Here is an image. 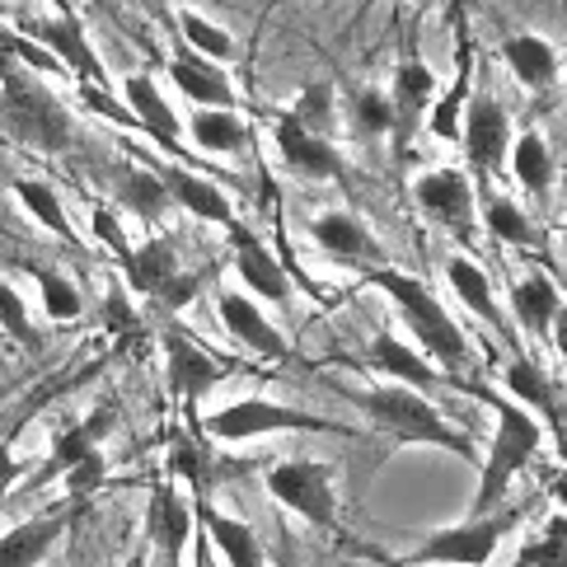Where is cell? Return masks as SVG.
Returning a JSON list of instances; mask_svg holds the SVG:
<instances>
[{"mask_svg":"<svg viewBox=\"0 0 567 567\" xmlns=\"http://www.w3.org/2000/svg\"><path fill=\"white\" fill-rule=\"evenodd\" d=\"M352 409L371 422L375 432H384L399 445H427V451H445L464 464H478L474 441L464 436L451 417H445L427 394L409 390V384H390V380H375V384H361V390H348Z\"/></svg>","mask_w":567,"mask_h":567,"instance_id":"obj_1","label":"cell"},{"mask_svg":"<svg viewBox=\"0 0 567 567\" xmlns=\"http://www.w3.org/2000/svg\"><path fill=\"white\" fill-rule=\"evenodd\" d=\"M375 281L390 291L403 323H409L413 338H417V348L427 352V361L445 380H460V375L474 371L470 338H464V329L451 319V310L427 291V281H417L413 272H399V268H375Z\"/></svg>","mask_w":567,"mask_h":567,"instance_id":"obj_2","label":"cell"},{"mask_svg":"<svg viewBox=\"0 0 567 567\" xmlns=\"http://www.w3.org/2000/svg\"><path fill=\"white\" fill-rule=\"evenodd\" d=\"M488 403H493L497 427H493L488 451L478 455V493H474L470 516L497 512L506 488H512V483L530 470V464L539 460V451H544V422L535 413H525L520 403H512V399H488Z\"/></svg>","mask_w":567,"mask_h":567,"instance_id":"obj_3","label":"cell"},{"mask_svg":"<svg viewBox=\"0 0 567 567\" xmlns=\"http://www.w3.org/2000/svg\"><path fill=\"white\" fill-rule=\"evenodd\" d=\"M0 113L6 127L33 151H71L75 141V117L71 109L56 99L43 75L24 71L10 56H0Z\"/></svg>","mask_w":567,"mask_h":567,"instance_id":"obj_4","label":"cell"},{"mask_svg":"<svg viewBox=\"0 0 567 567\" xmlns=\"http://www.w3.org/2000/svg\"><path fill=\"white\" fill-rule=\"evenodd\" d=\"M202 432L220 445H245V441H262V436H296V432H323V436H352L342 422L306 413L296 403H272V399H230L220 403L216 413H207L197 422Z\"/></svg>","mask_w":567,"mask_h":567,"instance_id":"obj_5","label":"cell"},{"mask_svg":"<svg viewBox=\"0 0 567 567\" xmlns=\"http://www.w3.org/2000/svg\"><path fill=\"white\" fill-rule=\"evenodd\" d=\"M520 506H497L488 516H464L455 525H441L427 539H417L403 567H488L502 549V539L520 530Z\"/></svg>","mask_w":567,"mask_h":567,"instance_id":"obj_6","label":"cell"},{"mask_svg":"<svg viewBox=\"0 0 567 567\" xmlns=\"http://www.w3.org/2000/svg\"><path fill=\"white\" fill-rule=\"evenodd\" d=\"M262 488L277 506H287L291 516L319 525V530H338V483H333V470L323 460H281L268 470Z\"/></svg>","mask_w":567,"mask_h":567,"instance_id":"obj_7","label":"cell"},{"mask_svg":"<svg viewBox=\"0 0 567 567\" xmlns=\"http://www.w3.org/2000/svg\"><path fill=\"white\" fill-rule=\"evenodd\" d=\"M159 348H165V380H169V394L184 403V413L193 422V403L202 394H212L220 375H226L230 367L220 361L216 352H207L202 342L188 333V329H178V323H169L165 333H159Z\"/></svg>","mask_w":567,"mask_h":567,"instance_id":"obj_8","label":"cell"},{"mask_svg":"<svg viewBox=\"0 0 567 567\" xmlns=\"http://www.w3.org/2000/svg\"><path fill=\"white\" fill-rule=\"evenodd\" d=\"M29 38H33V43H43V48L56 56V66L71 71L80 85L109 90V71H104V62H99V52H94V43H90V29L80 24V14H75V10L33 19V24H29Z\"/></svg>","mask_w":567,"mask_h":567,"instance_id":"obj_9","label":"cell"},{"mask_svg":"<svg viewBox=\"0 0 567 567\" xmlns=\"http://www.w3.org/2000/svg\"><path fill=\"white\" fill-rule=\"evenodd\" d=\"M197 535L193 506L174 483H155L146 502V554L159 558V567H184V554Z\"/></svg>","mask_w":567,"mask_h":567,"instance_id":"obj_10","label":"cell"},{"mask_svg":"<svg viewBox=\"0 0 567 567\" xmlns=\"http://www.w3.org/2000/svg\"><path fill=\"white\" fill-rule=\"evenodd\" d=\"M216 319L239 348L262 357V361H291V342L287 333L272 323V315L258 306L245 291H216Z\"/></svg>","mask_w":567,"mask_h":567,"instance_id":"obj_11","label":"cell"},{"mask_svg":"<svg viewBox=\"0 0 567 567\" xmlns=\"http://www.w3.org/2000/svg\"><path fill=\"white\" fill-rule=\"evenodd\" d=\"M413 197H417V207L427 216H436L445 230H460V235L474 230L478 202H474V184L464 169H422L413 178Z\"/></svg>","mask_w":567,"mask_h":567,"instance_id":"obj_12","label":"cell"},{"mask_svg":"<svg viewBox=\"0 0 567 567\" xmlns=\"http://www.w3.org/2000/svg\"><path fill=\"white\" fill-rule=\"evenodd\" d=\"M80 506H85V502H71V506H62V512L29 516V520L10 525V530L0 535V567H43L48 554L66 539V530L75 525Z\"/></svg>","mask_w":567,"mask_h":567,"instance_id":"obj_13","label":"cell"},{"mask_svg":"<svg viewBox=\"0 0 567 567\" xmlns=\"http://www.w3.org/2000/svg\"><path fill=\"white\" fill-rule=\"evenodd\" d=\"M272 136H277V151H281V159H287V169L300 174V178L323 184V178H342V169H348V159H342V151L333 146V141L310 132V127H300L291 113H277Z\"/></svg>","mask_w":567,"mask_h":567,"instance_id":"obj_14","label":"cell"},{"mask_svg":"<svg viewBox=\"0 0 567 567\" xmlns=\"http://www.w3.org/2000/svg\"><path fill=\"white\" fill-rule=\"evenodd\" d=\"M460 141H464V155H470L474 169H502V159L512 155V113H506L493 94H478L470 104V117L460 127Z\"/></svg>","mask_w":567,"mask_h":567,"instance_id":"obj_15","label":"cell"},{"mask_svg":"<svg viewBox=\"0 0 567 567\" xmlns=\"http://www.w3.org/2000/svg\"><path fill=\"white\" fill-rule=\"evenodd\" d=\"M230 245H235V272L245 281V291L258 300V306L287 310L291 306V277L277 262V254L262 245V239H254L249 230H230Z\"/></svg>","mask_w":567,"mask_h":567,"instance_id":"obj_16","label":"cell"},{"mask_svg":"<svg viewBox=\"0 0 567 567\" xmlns=\"http://www.w3.org/2000/svg\"><path fill=\"white\" fill-rule=\"evenodd\" d=\"M315 245L333 262H342V268H357V272L380 268V245L357 212H323L315 220Z\"/></svg>","mask_w":567,"mask_h":567,"instance_id":"obj_17","label":"cell"},{"mask_svg":"<svg viewBox=\"0 0 567 567\" xmlns=\"http://www.w3.org/2000/svg\"><path fill=\"white\" fill-rule=\"evenodd\" d=\"M169 80L178 85V94L193 99L197 109H235L239 94H235V80L226 75V66L197 56L193 48H184L174 38V56H169Z\"/></svg>","mask_w":567,"mask_h":567,"instance_id":"obj_18","label":"cell"},{"mask_svg":"<svg viewBox=\"0 0 567 567\" xmlns=\"http://www.w3.org/2000/svg\"><path fill=\"white\" fill-rule=\"evenodd\" d=\"M193 516H197V530L207 535L212 554L226 563V567H268V554H262V544H258V535H254L249 520L226 516L220 506L202 502V497H197V506H193Z\"/></svg>","mask_w":567,"mask_h":567,"instance_id":"obj_19","label":"cell"},{"mask_svg":"<svg viewBox=\"0 0 567 567\" xmlns=\"http://www.w3.org/2000/svg\"><path fill=\"white\" fill-rule=\"evenodd\" d=\"M155 178L165 184L174 207H184V212H193L202 220H216V226L235 230V207H230V197L216 188V178L197 174L188 165H155Z\"/></svg>","mask_w":567,"mask_h":567,"instance_id":"obj_20","label":"cell"},{"mask_svg":"<svg viewBox=\"0 0 567 567\" xmlns=\"http://www.w3.org/2000/svg\"><path fill=\"white\" fill-rule=\"evenodd\" d=\"M367 361H371V371H380V380L409 384V390H417V394L436 390V384H455V380H445L427 357L413 352L409 342L394 338V333H375V338H371V348H367Z\"/></svg>","mask_w":567,"mask_h":567,"instance_id":"obj_21","label":"cell"},{"mask_svg":"<svg viewBox=\"0 0 567 567\" xmlns=\"http://www.w3.org/2000/svg\"><path fill=\"white\" fill-rule=\"evenodd\" d=\"M127 117L151 141H159V146H178L184 141V123H178L174 104L165 99V90H159V80L151 71L127 75Z\"/></svg>","mask_w":567,"mask_h":567,"instance_id":"obj_22","label":"cell"},{"mask_svg":"<svg viewBox=\"0 0 567 567\" xmlns=\"http://www.w3.org/2000/svg\"><path fill=\"white\" fill-rule=\"evenodd\" d=\"M113 427H117V409H113V403H99L90 417H80L75 427H66L62 436L52 441V451H48V460H43V470H38V478L66 474L71 464H80V460L94 455V451H104V436H109Z\"/></svg>","mask_w":567,"mask_h":567,"instance_id":"obj_23","label":"cell"},{"mask_svg":"<svg viewBox=\"0 0 567 567\" xmlns=\"http://www.w3.org/2000/svg\"><path fill=\"white\" fill-rule=\"evenodd\" d=\"M558 310H563V291H558V281L549 272L530 268V272L516 277V287H512V315H516V323L530 338H549Z\"/></svg>","mask_w":567,"mask_h":567,"instance_id":"obj_24","label":"cell"},{"mask_svg":"<svg viewBox=\"0 0 567 567\" xmlns=\"http://www.w3.org/2000/svg\"><path fill=\"white\" fill-rule=\"evenodd\" d=\"M502 384H506V399L520 403L525 413H535L544 427H549V422L558 417V390H554L549 371H544L535 357L516 352V357H512V367L502 371Z\"/></svg>","mask_w":567,"mask_h":567,"instance_id":"obj_25","label":"cell"},{"mask_svg":"<svg viewBox=\"0 0 567 567\" xmlns=\"http://www.w3.org/2000/svg\"><path fill=\"white\" fill-rule=\"evenodd\" d=\"M502 62L512 66V75L520 80L525 90H549L558 80V48L549 43V38L539 33H512L502 38Z\"/></svg>","mask_w":567,"mask_h":567,"instance_id":"obj_26","label":"cell"},{"mask_svg":"<svg viewBox=\"0 0 567 567\" xmlns=\"http://www.w3.org/2000/svg\"><path fill=\"white\" fill-rule=\"evenodd\" d=\"M445 281H451V291L460 296V306H464V310L478 315L483 323H488V329L506 333V315H502L497 296H493V281H488V272H483L474 258H464V254L445 258Z\"/></svg>","mask_w":567,"mask_h":567,"instance_id":"obj_27","label":"cell"},{"mask_svg":"<svg viewBox=\"0 0 567 567\" xmlns=\"http://www.w3.org/2000/svg\"><path fill=\"white\" fill-rule=\"evenodd\" d=\"M123 272H127V281H132V291H141V296L155 300L178 272H184V262H178V249L169 245V239L151 235L146 245H132V254L123 258Z\"/></svg>","mask_w":567,"mask_h":567,"instance_id":"obj_28","label":"cell"},{"mask_svg":"<svg viewBox=\"0 0 567 567\" xmlns=\"http://www.w3.org/2000/svg\"><path fill=\"white\" fill-rule=\"evenodd\" d=\"M184 132L202 155H239L249 146V123L235 109H193Z\"/></svg>","mask_w":567,"mask_h":567,"instance_id":"obj_29","label":"cell"},{"mask_svg":"<svg viewBox=\"0 0 567 567\" xmlns=\"http://www.w3.org/2000/svg\"><path fill=\"white\" fill-rule=\"evenodd\" d=\"M14 197H19V207H24L43 230H52L62 245H71V249L85 245L80 230H75V220H71V212H66L62 193H56L48 178H14Z\"/></svg>","mask_w":567,"mask_h":567,"instance_id":"obj_30","label":"cell"},{"mask_svg":"<svg viewBox=\"0 0 567 567\" xmlns=\"http://www.w3.org/2000/svg\"><path fill=\"white\" fill-rule=\"evenodd\" d=\"M390 104H394V127H413L427 117V109L436 104V71L427 62H403L394 71V90H390Z\"/></svg>","mask_w":567,"mask_h":567,"instance_id":"obj_31","label":"cell"},{"mask_svg":"<svg viewBox=\"0 0 567 567\" xmlns=\"http://www.w3.org/2000/svg\"><path fill=\"white\" fill-rule=\"evenodd\" d=\"M174 33H178V43L184 48H193L197 56H207V62H235V38L216 24V19H207L202 10H193V6H178L174 10Z\"/></svg>","mask_w":567,"mask_h":567,"instance_id":"obj_32","label":"cell"},{"mask_svg":"<svg viewBox=\"0 0 567 567\" xmlns=\"http://www.w3.org/2000/svg\"><path fill=\"white\" fill-rule=\"evenodd\" d=\"M512 169H516V178H520V188L525 193H549V184H554V151H549V141H544L539 132H520L516 141H512Z\"/></svg>","mask_w":567,"mask_h":567,"instance_id":"obj_33","label":"cell"},{"mask_svg":"<svg viewBox=\"0 0 567 567\" xmlns=\"http://www.w3.org/2000/svg\"><path fill=\"white\" fill-rule=\"evenodd\" d=\"M478 220H483V226H488V235H493V239H502V245H520V249L539 245L535 220L525 216L512 197H502V193H488V197H483V212H478Z\"/></svg>","mask_w":567,"mask_h":567,"instance_id":"obj_34","label":"cell"},{"mask_svg":"<svg viewBox=\"0 0 567 567\" xmlns=\"http://www.w3.org/2000/svg\"><path fill=\"white\" fill-rule=\"evenodd\" d=\"M117 202H123V212L146 220V226H155V220L174 207L165 184L155 178V169H127L123 178H117Z\"/></svg>","mask_w":567,"mask_h":567,"instance_id":"obj_35","label":"cell"},{"mask_svg":"<svg viewBox=\"0 0 567 567\" xmlns=\"http://www.w3.org/2000/svg\"><path fill=\"white\" fill-rule=\"evenodd\" d=\"M29 272L38 281V296H43V310L52 323H71V319L85 315V296L75 291L71 277H62L56 268H43V262H29Z\"/></svg>","mask_w":567,"mask_h":567,"instance_id":"obj_36","label":"cell"},{"mask_svg":"<svg viewBox=\"0 0 567 567\" xmlns=\"http://www.w3.org/2000/svg\"><path fill=\"white\" fill-rule=\"evenodd\" d=\"M464 94H470V52L460 56V71H455V85L441 94V104H432L427 113V127L441 141H460V113H464Z\"/></svg>","mask_w":567,"mask_h":567,"instance_id":"obj_37","label":"cell"},{"mask_svg":"<svg viewBox=\"0 0 567 567\" xmlns=\"http://www.w3.org/2000/svg\"><path fill=\"white\" fill-rule=\"evenodd\" d=\"M0 333L14 338L19 348H29V352L43 348V333L33 329L24 296H19V291H14V281H6V277H0Z\"/></svg>","mask_w":567,"mask_h":567,"instance_id":"obj_38","label":"cell"},{"mask_svg":"<svg viewBox=\"0 0 567 567\" xmlns=\"http://www.w3.org/2000/svg\"><path fill=\"white\" fill-rule=\"evenodd\" d=\"M352 127L361 136H384L394 132V104H390V90H375V85H361L352 94Z\"/></svg>","mask_w":567,"mask_h":567,"instance_id":"obj_39","label":"cell"},{"mask_svg":"<svg viewBox=\"0 0 567 567\" xmlns=\"http://www.w3.org/2000/svg\"><path fill=\"white\" fill-rule=\"evenodd\" d=\"M516 567H567V516L563 512L516 554Z\"/></svg>","mask_w":567,"mask_h":567,"instance_id":"obj_40","label":"cell"},{"mask_svg":"<svg viewBox=\"0 0 567 567\" xmlns=\"http://www.w3.org/2000/svg\"><path fill=\"white\" fill-rule=\"evenodd\" d=\"M300 127H310L319 136H329V123H333V85L329 80H315V85H306L296 94V104L287 109Z\"/></svg>","mask_w":567,"mask_h":567,"instance_id":"obj_41","label":"cell"},{"mask_svg":"<svg viewBox=\"0 0 567 567\" xmlns=\"http://www.w3.org/2000/svg\"><path fill=\"white\" fill-rule=\"evenodd\" d=\"M62 478H66V497H71V502H90V497L109 483V455L94 451V455H85L80 464H71Z\"/></svg>","mask_w":567,"mask_h":567,"instance_id":"obj_42","label":"cell"},{"mask_svg":"<svg viewBox=\"0 0 567 567\" xmlns=\"http://www.w3.org/2000/svg\"><path fill=\"white\" fill-rule=\"evenodd\" d=\"M90 235L94 245H104L117 262H123L132 254V239H127V226L123 216H117V207H109V202H94V220H90Z\"/></svg>","mask_w":567,"mask_h":567,"instance_id":"obj_43","label":"cell"},{"mask_svg":"<svg viewBox=\"0 0 567 567\" xmlns=\"http://www.w3.org/2000/svg\"><path fill=\"white\" fill-rule=\"evenodd\" d=\"M197 291H202V272H188V268H184V272H178V277L169 281L165 291L155 296V306L165 310V315H178V310H188V306H193Z\"/></svg>","mask_w":567,"mask_h":567,"instance_id":"obj_44","label":"cell"},{"mask_svg":"<svg viewBox=\"0 0 567 567\" xmlns=\"http://www.w3.org/2000/svg\"><path fill=\"white\" fill-rule=\"evenodd\" d=\"M104 323H109L113 333H132V329H136V310L127 306V291H123V287L109 291V300H104Z\"/></svg>","mask_w":567,"mask_h":567,"instance_id":"obj_45","label":"cell"},{"mask_svg":"<svg viewBox=\"0 0 567 567\" xmlns=\"http://www.w3.org/2000/svg\"><path fill=\"white\" fill-rule=\"evenodd\" d=\"M24 474L14 464V432H0V502L10 497V488H14V478Z\"/></svg>","mask_w":567,"mask_h":567,"instance_id":"obj_46","label":"cell"},{"mask_svg":"<svg viewBox=\"0 0 567 567\" xmlns=\"http://www.w3.org/2000/svg\"><path fill=\"white\" fill-rule=\"evenodd\" d=\"M549 342H554V352L563 357V367H567V306H563V310H558V319H554Z\"/></svg>","mask_w":567,"mask_h":567,"instance_id":"obj_47","label":"cell"},{"mask_svg":"<svg viewBox=\"0 0 567 567\" xmlns=\"http://www.w3.org/2000/svg\"><path fill=\"white\" fill-rule=\"evenodd\" d=\"M549 497H554V506L567 516V470L563 474H554V483H549Z\"/></svg>","mask_w":567,"mask_h":567,"instance_id":"obj_48","label":"cell"},{"mask_svg":"<svg viewBox=\"0 0 567 567\" xmlns=\"http://www.w3.org/2000/svg\"><path fill=\"white\" fill-rule=\"evenodd\" d=\"M123 567H151V554H146V549H141V554H132V558H127Z\"/></svg>","mask_w":567,"mask_h":567,"instance_id":"obj_49","label":"cell"},{"mask_svg":"<svg viewBox=\"0 0 567 567\" xmlns=\"http://www.w3.org/2000/svg\"><path fill=\"white\" fill-rule=\"evenodd\" d=\"M48 6H52V14H66V10H71V0H48Z\"/></svg>","mask_w":567,"mask_h":567,"instance_id":"obj_50","label":"cell"},{"mask_svg":"<svg viewBox=\"0 0 567 567\" xmlns=\"http://www.w3.org/2000/svg\"><path fill=\"white\" fill-rule=\"evenodd\" d=\"M178 6H193V10H197V0H178Z\"/></svg>","mask_w":567,"mask_h":567,"instance_id":"obj_51","label":"cell"},{"mask_svg":"<svg viewBox=\"0 0 567 567\" xmlns=\"http://www.w3.org/2000/svg\"><path fill=\"white\" fill-rule=\"evenodd\" d=\"M413 6H432V0H413Z\"/></svg>","mask_w":567,"mask_h":567,"instance_id":"obj_52","label":"cell"},{"mask_svg":"<svg viewBox=\"0 0 567 567\" xmlns=\"http://www.w3.org/2000/svg\"><path fill=\"white\" fill-rule=\"evenodd\" d=\"M399 567H403V563H399Z\"/></svg>","mask_w":567,"mask_h":567,"instance_id":"obj_53","label":"cell"}]
</instances>
